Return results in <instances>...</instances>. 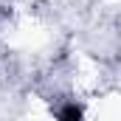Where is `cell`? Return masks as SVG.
I'll return each instance as SVG.
<instances>
[{
	"instance_id": "6da1fadb",
	"label": "cell",
	"mask_w": 121,
	"mask_h": 121,
	"mask_svg": "<svg viewBox=\"0 0 121 121\" xmlns=\"http://www.w3.org/2000/svg\"><path fill=\"white\" fill-rule=\"evenodd\" d=\"M56 121H87L85 118V107L76 101H62L56 107Z\"/></svg>"
}]
</instances>
